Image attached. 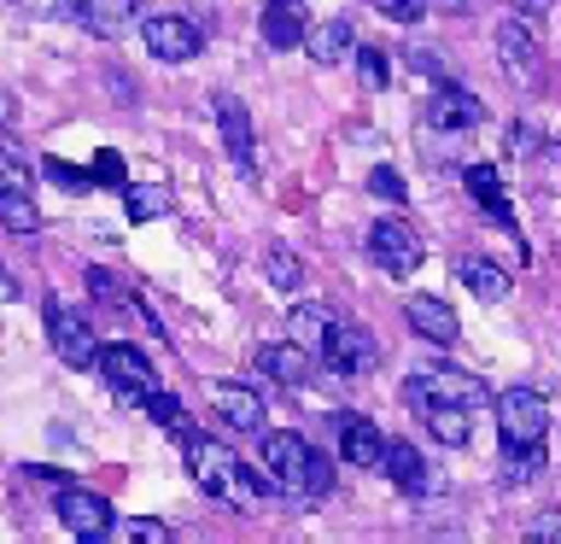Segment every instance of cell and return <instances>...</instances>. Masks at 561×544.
I'll return each instance as SVG.
<instances>
[{
  "label": "cell",
  "mask_w": 561,
  "mask_h": 544,
  "mask_svg": "<svg viewBox=\"0 0 561 544\" xmlns=\"http://www.w3.org/2000/svg\"><path fill=\"white\" fill-rule=\"evenodd\" d=\"M497 59L508 77H520V82H538V42H533V30L520 24V18H503L497 24Z\"/></svg>",
  "instance_id": "13"
},
{
  "label": "cell",
  "mask_w": 561,
  "mask_h": 544,
  "mask_svg": "<svg viewBox=\"0 0 561 544\" xmlns=\"http://www.w3.org/2000/svg\"><path fill=\"white\" fill-rule=\"evenodd\" d=\"M526 539H538V544H561V515H538L533 526H526Z\"/></svg>",
  "instance_id": "38"
},
{
  "label": "cell",
  "mask_w": 561,
  "mask_h": 544,
  "mask_svg": "<svg viewBox=\"0 0 561 544\" xmlns=\"http://www.w3.org/2000/svg\"><path fill=\"white\" fill-rule=\"evenodd\" d=\"M386 53L380 47H357V77H363V88H386Z\"/></svg>",
  "instance_id": "34"
},
{
  "label": "cell",
  "mask_w": 561,
  "mask_h": 544,
  "mask_svg": "<svg viewBox=\"0 0 561 544\" xmlns=\"http://www.w3.org/2000/svg\"><path fill=\"white\" fill-rule=\"evenodd\" d=\"M140 42H147L152 59H164V65H187L193 53H199V24H187V18H175V12H158L140 24Z\"/></svg>",
  "instance_id": "9"
},
{
  "label": "cell",
  "mask_w": 561,
  "mask_h": 544,
  "mask_svg": "<svg viewBox=\"0 0 561 544\" xmlns=\"http://www.w3.org/2000/svg\"><path fill=\"white\" fill-rule=\"evenodd\" d=\"M403 316H410V328L421 333V340H433V345H456V333H462L456 310L445 305V298H433V293L410 298V305H403Z\"/></svg>",
  "instance_id": "14"
},
{
  "label": "cell",
  "mask_w": 561,
  "mask_h": 544,
  "mask_svg": "<svg viewBox=\"0 0 561 544\" xmlns=\"http://www.w3.org/2000/svg\"><path fill=\"white\" fill-rule=\"evenodd\" d=\"M515 7H520V12H543L550 0H515Z\"/></svg>",
  "instance_id": "40"
},
{
  "label": "cell",
  "mask_w": 561,
  "mask_h": 544,
  "mask_svg": "<svg viewBox=\"0 0 561 544\" xmlns=\"http://www.w3.org/2000/svg\"><path fill=\"white\" fill-rule=\"evenodd\" d=\"M456 275H462L468 293L485 298V305H503V298H508V270H503V263H491V258H462V263H456Z\"/></svg>",
  "instance_id": "21"
},
{
  "label": "cell",
  "mask_w": 561,
  "mask_h": 544,
  "mask_svg": "<svg viewBox=\"0 0 561 544\" xmlns=\"http://www.w3.org/2000/svg\"><path fill=\"white\" fill-rule=\"evenodd\" d=\"M497 433H503V445H543V433H550V398L533 393V386L497 393Z\"/></svg>",
  "instance_id": "3"
},
{
  "label": "cell",
  "mask_w": 561,
  "mask_h": 544,
  "mask_svg": "<svg viewBox=\"0 0 561 544\" xmlns=\"http://www.w3.org/2000/svg\"><path fill=\"white\" fill-rule=\"evenodd\" d=\"M263 480L293 503H316L333 491V468L322 451H310L298 433H263Z\"/></svg>",
  "instance_id": "1"
},
{
  "label": "cell",
  "mask_w": 561,
  "mask_h": 544,
  "mask_svg": "<svg viewBox=\"0 0 561 544\" xmlns=\"http://www.w3.org/2000/svg\"><path fill=\"white\" fill-rule=\"evenodd\" d=\"M88 170H94V188H123V182H129V170H123V158L112 147L94 152V165H88Z\"/></svg>",
  "instance_id": "33"
},
{
  "label": "cell",
  "mask_w": 561,
  "mask_h": 544,
  "mask_svg": "<svg viewBox=\"0 0 561 544\" xmlns=\"http://www.w3.org/2000/svg\"><path fill=\"white\" fill-rule=\"evenodd\" d=\"M263 42H270L275 53H287V47H305V12H298V0H270V7H263Z\"/></svg>",
  "instance_id": "17"
},
{
  "label": "cell",
  "mask_w": 561,
  "mask_h": 544,
  "mask_svg": "<svg viewBox=\"0 0 561 544\" xmlns=\"http://www.w3.org/2000/svg\"><path fill=\"white\" fill-rule=\"evenodd\" d=\"M42 170H47V175H53V182H59L65 193H88V188H94V170H82V165H65V158H47Z\"/></svg>",
  "instance_id": "31"
},
{
  "label": "cell",
  "mask_w": 561,
  "mask_h": 544,
  "mask_svg": "<svg viewBox=\"0 0 561 544\" xmlns=\"http://www.w3.org/2000/svg\"><path fill=\"white\" fill-rule=\"evenodd\" d=\"M257 369L280 386H298L310 375V358H305V345H293V340L287 345H257Z\"/></svg>",
  "instance_id": "22"
},
{
  "label": "cell",
  "mask_w": 561,
  "mask_h": 544,
  "mask_svg": "<svg viewBox=\"0 0 561 544\" xmlns=\"http://www.w3.org/2000/svg\"><path fill=\"white\" fill-rule=\"evenodd\" d=\"M0 188H30V165L7 135H0Z\"/></svg>",
  "instance_id": "32"
},
{
  "label": "cell",
  "mask_w": 561,
  "mask_h": 544,
  "mask_svg": "<svg viewBox=\"0 0 561 544\" xmlns=\"http://www.w3.org/2000/svg\"><path fill=\"white\" fill-rule=\"evenodd\" d=\"M427 433L438 445H468L473 439V410L468 404H427Z\"/></svg>",
  "instance_id": "23"
},
{
  "label": "cell",
  "mask_w": 561,
  "mask_h": 544,
  "mask_svg": "<svg viewBox=\"0 0 561 544\" xmlns=\"http://www.w3.org/2000/svg\"><path fill=\"white\" fill-rule=\"evenodd\" d=\"M123 211H129V223H152L170 211V188L164 182H123Z\"/></svg>",
  "instance_id": "24"
},
{
  "label": "cell",
  "mask_w": 561,
  "mask_h": 544,
  "mask_svg": "<svg viewBox=\"0 0 561 544\" xmlns=\"http://www.w3.org/2000/svg\"><path fill=\"white\" fill-rule=\"evenodd\" d=\"M217 123H222V147L234 152V165L252 175L257 170V152H252V117H245V105L234 94H217Z\"/></svg>",
  "instance_id": "15"
},
{
  "label": "cell",
  "mask_w": 561,
  "mask_h": 544,
  "mask_svg": "<svg viewBox=\"0 0 561 544\" xmlns=\"http://www.w3.org/2000/svg\"><path fill=\"white\" fill-rule=\"evenodd\" d=\"M140 410H147V416L158 421V428H170L175 439H187V421H182V398H175V393H164V386H158V393H147V398H140Z\"/></svg>",
  "instance_id": "28"
},
{
  "label": "cell",
  "mask_w": 561,
  "mask_h": 544,
  "mask_svg": "<svg viewBox=\"0 0 561 544\" xmlns=\"http://www.w3.org/2000/svg\"><path fill=\"white\" fill-rule=\"evenodd\" d=\"M368 258L380 263L386 275H415L421 270V235L410 223H398V217H386V223H375L368 228Z\"/></svg>",
  "instance_id": "8"
},
{
  "label": "cell",
  "mask_w": 561,
  "mask_h": 544,
  "mask_svg": "<svg viewBox=\"0 0 561 544\" xmlns=\"http://www.w3.org/2000/svg\"><path fill=\"white\" fill-rule=\"evenodd\" d=\"M12 298H18V281H12L7 263H0V305H12Z\"/></svg>",
  "instance_id": "39"
},
{
  "label": "cell",
  "mask_w": 561,
  "mask_h": 544,
  "mask_svg": "<svg viewBox=\"0 0 561 544\" xmlns=\"http://www.w3.org/2000/svg\"><path fill=\"white\" fill-rule=\"evenodd\" d=\"M263 270H270V287H280V293H293L298 281H305V263H298V252H287V246H270Z\"/></svg>",
  "instance_id": "29"
},
{
  "label": "cell",
  "mask_w": 561,
  "mask_h": 544,
  "mask_svg": "<svg viewBox=\"0 0 561 544\" xmlns=\"http://www.w3.org/2000/svg\"><path fill=\"white\" fill-rule=\"evenodd\" d=\"M77 24H88V30H100V35H112V30H123L135 18V7L140 0H77Z\"/></svg>",
  "instance_id": "25"
},
{
  "label": "cell",
  "mask_w": 561,
  "mask_h": 544,
  "mask_svg": "<svg viewBox=\"0 0 561 544\" xmlns=\"http://www.w3.org/2000/svg\"><path fill=\"white\" fill-rule=\"evenodd\" d=\"M427 123L433 129H480L485 123V105L468 94V88H456V82H438L433 94H427Z\"/></svg>",
  "instance_id": "11"
},
{
  "label": "cell",
  "mask_w": 561,
  "mask_h": 544,
  "mask_svg": "<svg viewBox=\"0 0 561 544\" xmlns=\"http://www.w3.org/2000/svg\"><path fill=\"white\" fill-rule=\"evenodd\" d=\"M340 456L357 463V468H380L386 463V433L375 428V421H363V416H345L340 421Z\"/></svg>",
  "instance_id": "16"
},
{
  "label": "cell",
  "mask_w": 561,
  "mask_h": 544,
  "mask_svg": "<svg viewBox=\"0 0 561 544\" xmlns=\"http://www.w3.org/2000/svg\"><path fill=\"white\" fill-rule=\"evenodd\" d=\"M187 445V468H193V480H199L210 498H222V503H234V509H257L263 498V486H257V474L240 463L228 445H217V439H199V433H187L182 439Z\"/></svg>",
  "instance_id": "2"
},
{
  "label": "cell",
  "mask_w": 561,
  "mask_h": 544,
  "mask_svg": "<svg viewBox=\"0 0 561 544\" xmlns=\"http://www.w3.org/2000/svg\"><path fill=\"white\" fill-rule=\"evenodd\" d=\"M47 340H53V351L70 363V369H94V358H100V345H94V333H88V322L77 310H65L59 298H47Z\"/></svg>",
  "instance_id": "10"
},
{
  "label": "cell",
  "mask_w": 561,
  "mask_h": 544,
  "mask_svg": "<svg viewBox=\"0 0 561 544\" xmlns=\"http://www.w3.org/2000/svg\"><path fill=\"white\" fill-rule=\"evenodd\" d=\"M375 12H386V18H398V24H415L421 12H427V0H368Z\"/></svg>",
  "instance_id": "36"
},
{
  "label": "cell",
  "mask_w": 561,
  "mask_h": 544,
  "mask_svg": "<svg viewBox=\"0 0 561 544\" xmlns=\"http://www.w3.org/2000/svg\"><path fill=\"white\" fill-rule=\"evenodd\" d=\"M94 369L105 381H112V393L117 398H129V404H140L147 393H158V369H152V358L140 345H100V358H94Z\"/></svg>",
  "instance_id": "4"
},
{
  "label": "cell",
  "mask_w": 561,
  "mask_h": 544,
  "mask_svg": "<svg viewBox=\"0 0 561 544\" xmlns=\"http://www.w3.org/2000/svg\"><path fill=\"white\" fill-rule=\"evenodd\" d=\"M468 193H473V205H480L491 223L515 235V205H508V193H503V182H497V170H491V165H473V170H468Z\"/></svg>",
  "instance_id": "19"
},
{
  "label": "cell",
  "mask_w": 561,
  "mask_h": 544,
  "mask_svg": "<svg viewBox=\"0 0 561 544\" xmlns=\"http://www.w3.org/2000/svg\"><path fill=\"white\" fill-rule=\"evenodd\" d=\"M0 228H12V235H35L42 228V211H35L30 188H0Z\"/></svg>",
  "instance_id": "26"
},
{
  "label": "cell",
  "mask_w": 561,
  "mask_h": 544,
  "mask_svg": "<svg viewBox=\"0 0 561 544\" xmlns=\"http://www.w3.org/2000/svg\"><path fill=\"white\" fill-rule=\"evenodd\" d=\"M368 188H375L380 200H392V205H403V200H410V188H403V175H398V170H386V165H380L375 175H368Z\"/></svg>",
  "instance_id": "35"
},
{
  "label": "cell",
  "mask_w": 561,
  "mask_h": 544,
  "mask_svg": "<svg viewBox=\"0 0 561 544\" xmlns=\"http://www.w3.org/2000/svg\"><path fill=\"white\" fill-rule=\"evenodd\" d=\"M293 328H298V333H328V316L316 310V305H298V310H293Z\"/></svg>",
  "instance_id": "37"
},
{
  "label": "cell",
  "mask_w": 561,
  "mask_h": 544,
  "mask_svg": "<svg viewBox=\"0 0 561 544\" xmlns=\"http://www.w3.org/2000/svg\"><path fill=\"white\" fill-rule=\"evenodd\" d=\"M403 398L410 404H485V386H480V375H468V369H421V375H410L403 381Z\"/></svg>",
  "instance_id": "5"
},
{
  "label": "cell",
  "mask_w": 561,
  "mask_h": 544,
  "mask_svg": "<svg viewBox=\"0 0 561 544\" xmlns=\"http://www.w3.org/2000/svg\"><path fill=\"white\" fill-rule=\"evenodd\" d=\"M117 539H135V544H170L175 533H170V521H152V515H140V521H117L112 526Z\"/></svg>",
  "instance_id": "30"
},
{
  "label": "cell",
  "mask_w": 561,
  "mask_h": 544,
  "mask_svg": "<svg viewBox=\"0 0 561 544\" xmlns=\"http://www.w3.org/2000/svg\"><path fill=\"white\" fill-rule=\"evenodd\" d=\"M210 410H217V421L234 428V433L263 428V398L252 393V386H240V381H210Z\"/></svg>",
  "instance_id": "12"
},
{
  "label": "cell",
  "mask_w": 561,
  "mask_h": 544,
  "mask_svg": "<svg viewBox=\"0 0 561 544\" xmlns=\"http://www.w3.org/2000/svg\"><path fill=\"white\" fill-rule=\"evenodd\" d=\"M305 53H310L316 65L351 59V53H357V30H351V18H328V24H316V30L305 35Z\"/></svg>",
  "instance_id": "18"
},
{
  "label": "cell",
  "mask_w": 561,
  "mask_h": 544,
  "mask_svg": "<svg viewBox=\"0 0 561 544\" xmlns=\"http://www.w3.org/2000/svg\"><path fill=\"white\" fill-rule=\"evenodd\" d=\"M380 474H392V486L410 491V498H421V491H427V463H421V451L403 445V439H386V463H380Z\"/></svg>",
  "instance_id": "20"
},
{
  "label": "cell",
  "mask_w": 561,
  "mask_h": 544,
  "mask_svg": "<svg viewBox=\"0 0 561 544\" xmlns=\"http://www.w3.org/2000/svg\"><path fill=\"white\" fill-rule=\"evenodd\" d=\"M380 358L375 333H368L363 322H328L322 333V363L333 369V375H368Z\"/></svg>",
  "instance_id": "6"
},
{
  "label": "cell",
  "mask_w": 561,
  "mask_h": 544,
  "mask_svg": "<svg viewBox=\"0 0 561 544\" xmlns=\"http://www.w3.org/2000/svg\"><path fill=\"white\" fill-rule=\"evenodd\" d=\"M543 474V445H503V480L508 486H526Z\"/></svg>",
  "instance_id": "27"
},
{
  "label": "cell",
  "mask_w": 561,
  "mask_h": 544,
  "mask_svg": "<svg viewBox=\"0 0 561 544\" xmlns=\"http://www.w3.org/2000/svg\"><path fill=\"white\" fill-rule=\"evenodd\" d=\"M59 521H65V533L70 539H82V544H100V539H112V503L100 498V491H88V486H59Z\"/></svg>",
  "instance_id": "7"
}]
</instances>
